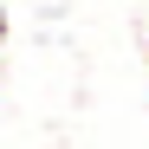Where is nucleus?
<instances>
[{"label": "nucleus", "instance_id": "nucleus-1", "mask_svg": "<svg viewBox=\"0 0 149 149\" xmlns=\"http://www.w3.org/2000/svg\"><path fill=\"white\" fill-rule=\"evenodd\" d=\"M7 33H13V13H7V0H0V45H7Z\"/></svg>", "mask_w": 149, "mask_h": 149}]
</instances>
